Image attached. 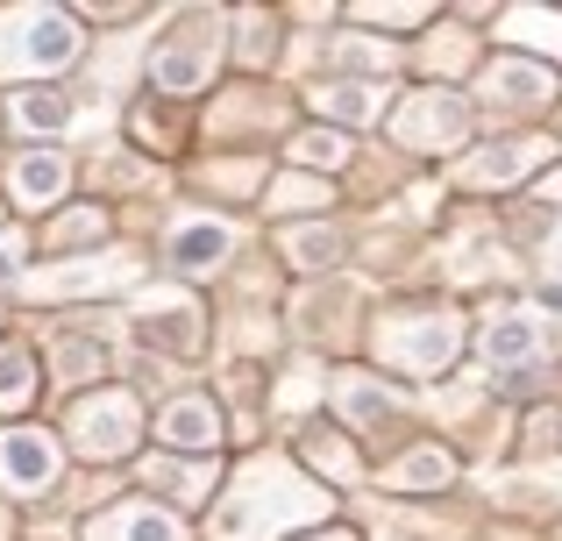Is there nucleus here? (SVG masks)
Segmentation results:
<instances>
[{
	"instance_id": "f257e3e1",
	"label": "nucleus",
	"mask_w": 562,
	"mask_h": 541,
	"mask_svg": "<svg viewBox=\"0 0 562 541\" xmlns=\"http://www.w3.org/2000/svg\"><path fill=\"white\" fill-rule=\"evenodd\" d=\"M50 477H57V442L50 435H29V428L0 435V485L36 492V485H50Z\"/></svg>"
},
{
	"instance_id": "f03ea898",
	"label": "nucleus",
	"mask_w": 562,
	"mask_h": 541,
	"mask_svg": "<svg viewBox=\"0 0 562 541\" xmlns=\"http://www.w3.org/2000/svg\"><path fill=\"white\" fill-rule=\"evenodd\" d=\"M79 435H86V449H93V457H122L128 435H136V406L114 399V392H100V399L79 406Z\"/></svg>"
},
{
	"instance_id": "7ed1b4c3",
	"label": "nucleus",
	"mask_w": 562,
	"mask_h": 541,
	"mask_svg": "<svg viewBox=\"0 0 562 541\" xmlns=\"http://www.w3.org/2000/svg\"><path fill=\"white\" fill-rule=\"evenodd\" d=\"M541 157H555L541 136H520V143H492V150L477 157V165H463V179L470 185H513V179H527V171L541 165Z\"/></svg>"
},
{
	"instance_id": "20e7f679",
	"label": "nucleus",
	"mask_w": 562,
	"mask_h": 541,
	"mask_svg": "<svg viewBox=\"0 0 562 541\" xmlns=\"http://www.w3.org/2000/svg\"><path fill=\"white\" fill-rule=\"evenodd\" d=\"M541 357V328L527 314H498L492 328H484V363H498V371H520V363Z\"/></svg>"
},
{
	"instance_id": "39448f33",
	"label": "nucleus",
	"mask_w": 562,
	"mask_h": 541,
	"mask_svg": "<svg viewBox=\"0 0 562 541\" xmlns=\"http://www.w3.org/2000/svg\"><path fill=\"white\" fill-rule=\"evenodd\" d=\"M413 335H392V349H398V363H413V371H441V363L456 357V320H406Z\"/></svg>"
},
{
	"instance_id": "423d86ee",
	"label": "nucleus",
	"mask_w": 562,
	"mask_h": 541,
	"mask_svg": "<svg viewBox=\"0 0 562 541\" xmlns=\"http://www.w3.org/2000/svg\"><path fill=\"white\" fill-rule=\"evenodd\" d=\"M86 541H179V520L150 514V506H122V514H100Z\"/></svg>"
},
{
	"instance_id": "0eeeda50",
	"label": "nucleus",
	"mask_w": 562,
	"mask_h": 541,
	"mask_svg": "<svg viewBox=\"0 0 562 541\" xmlns=\"http://www.w3.org/2000/svg\"><path fill=\"white\" fill-rule=\"evenodd\" d=\"M484 93H492L498 108H541V100L555 93V79L541 65H498L492 79H484Z\"/></svg>"
},
{
	"instance_id": "6e6552de",
	"label": "nucleus",
	"mask_w": 562,
	"mask_h": 541,
	"mask_svg": "<svg viewBox=\"0 0 562 541\" xmlns=\"http://www.w3.org/2000/svg\"><path fill=\"white\" fill-rule=\"evenodd\" d=\"M228 222H192V228H179V236H171V264L179 271H206V264H221V257H228Z\"/></svg>"
},
{
	"instance_id": "1a4fd4ad",
	"label": "nucleus",
	"mask_w": 562,
	"mask_h": 541,
	"mask_svg": "<svg viewBox=\"0 0 562 541\" xmlns=\"http://www.w3.org/2000/svg\"><path fill=\"white\" fill-rule=\"evenodd\" d=\"M157 435H165L171 449H206V442H214V406H206V399L165 406V414H157Z\"/></svg>"
},
{
	"instance_id": "9d476101",
	"label": "nucleus",
	"mask_w": 562,
	"mask_h": 541,
	"mask_svg": "<svg viewBox=\"0 0 562 541\" xmlns=\"http://www.w3.org/2000/svg\"><path fill=\"white\" fill-rule=\"evenodd\" d=\"M14 193H22L29 207H50V200L65 193V157H50V150L22 157V165H14Z\"/></svg>"
},
{
	"instance_id": "9b49d317",
	"label": "nucleus",
	"mask_w": 562,
	"mask_h": 541,
	"mask_svg": "<svg viewBox=\"0 0 562 541\" xmlns=\"http://www.w3.org/2000/svg\"><path fill=\"white\" fill-rule=\"evenodd\" d=\"M150 79L165 86V93H192V86H206V57L200 50H165L150 65Z\"/></svg>"
},
{
	"instance_id": "f8f14e48",
	"label": "nucleus",
	"mask_w": 562,
	"mask_h": 541,
	"mask_svg": "<svg viewBox=\"0 0 562 541\" xmlns=\"http://www.w3.org/2000/svg\"><path fill=\"white\" fill-rule=\"evenodd\" d=\"M406 136L413 143H456V136H463V108H456V100H441V108L406 114Z\"/></svg>"
},
{
	"instance_id": "ddd939ff",
	"label": "nucleus",
	"mask_w": 562,
	"mask_h": 541,
	"mask_svg": "<svg viewBox=\"0 0 562 541\" xmlns=\"http://www.w3.org/2000/svg\"><path fill=\"white\" fill-rule=\"evenodd\" d=\"M29 377H36V363L22 349H0V414H22L29 406Z\"/></svg>"
},
{
	"instance_id": "4468645a",
	"label": "nucleus",
	"mask_w": 562,
	"mask_h": 541,
	"mask_svg": "<svg viewBox=\"0 0 562 541\" xmlns=\"http://www.w3.org/2000/svg\"><path fill=\"white\" fill-rule=\"evenodd\" d=\"M314 108L342 114V122H371V114H378V93H371V86H321Z\"/></svg>"
},
{
	"instance_id": "2eb2a0df",
	"label": "nucleus",
	"mask_w": 562,
	"mask_h": 541,
	"mask_svg": "<svg viewBox=\"0 0 562 541\" xmlns=\"http://www.w3.org/2000/svg\"><path fill=\"white\" fill-rule=\"evenodd\" d=\"M392 485H449V457H441V449H420V457H406L392 471Z\"/></svg>"
},
{
	"instance_id": "dca6fc26",
	"label": "nucleus",
	"mask_w": 562,
	"mask_h": 541,
	"mask_svg": "<svg viewBox=\"0 0 562 541\" xmlns=\"http://www.w3.org/2000/svg\"><path fill=\"white\" fill-rule=\"evenodd\" d=\"M14 114H22L29 128H65L71 122V108L57 93H22V108H14Z\"/></svg>"
},
{
	"instance_id": "f3484780",
	"label": "nucleus",
	"mask_w": 562,
	"mask_h": 541,
	"mask_svg": "<svg viewBox=\"0 0 562 541\" xmlns=\"http://www.w3.org/2000/svg\"><path fill=\"white\" fill-rule=\"evenodd\" d=\"M342 406L357 420H378L384 414V392H371V377H342Z\"/></svg>"
},
{
	"instance_id": "a211bd4d",
	"label": "nucleus",
	"mask_w": 562,
	"mask_h": 541,
	"mask_svg": "<svg viewBox=\"0 0 562 541\" xmlns=\"http://www.w3.org/2000/svg\"><path fill=\"white\" fill-rule=\"evenodd\" d=\"M513 29L520 36H549V50L562 57V14H513Z\"/></svg>"
},
{
	"instance_id": "6ab92c4d",
	"label": "nucleus",
	"mask_w": 562,
	"mask_h": 541,
	"mask_svg": "<svg viewBox=\"0 0 562 541\" xmlns=\"http://www.w3.org/2000/svg\"><path fill=\"white\" fill-rule=\"evenodd\" d=\"M300 157H306V165H342V136H306Z\"/></svg>"
},
{
	"instance_id": "aec40b11",
	"label": "nucleus",
	"mask_w": 562,
	"mask_h": 541,
	"mask_svg": "<svg viewBox=\"0 0 562 541\" xmlns=\"http://www.w3.org/2000/svg\"><path fill=\"white\" fill-rule=\"evenodd\" d=\"M363 22H384V29H406V22H420V8H363Z\"/></svg>"
},
{
	"instance_id": "412c9836",
	"label": "nucleus",
	"mask_w": 562,
	"mask_h": 541,
	"mask_svg": "<svg viewBox=\"0 0 562 541\" xmlns=\"http://www.w3.org/2000/svg\"><path fill=\"white\" fill-rule=\"evenodd\" d=\"M14 264H22V250H14V243H0V285L14 278Z\"/></svg>"
},
{
	"instance_id": "4be33fe9",
	"label": "nucleus",
	"mask_w": 562,
	"mask_h": 541,
	"mask_svg": "<svg viewBox=\"0 0 562 541\" xmlns=\"http://www.w3.org/2000/svg\"><path fill=\"white\" fill-rule=\"evenodd\" d=\"M555 264H562V236H555Z\"/></svg>"
}]
</instances>
